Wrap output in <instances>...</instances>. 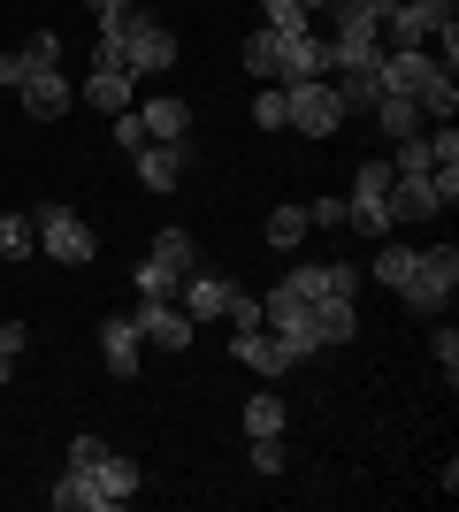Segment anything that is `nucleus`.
<instances>
[{"label":"nucleus","mask_w":459,"mask_h":512,"mask_svg":"<svg viewBox=\"0 0 459 512\" xmlns=\"http://www.w3.org/2000/svg\"><path fill=\"white\" fill-rule=\"evenodd\" d=\"M322 8H329V0H306V16H322Z\"/></svg>","instance_id":"obj_44"},{"label":"nucleus","mask_w":459,"mask_h":512,"mask_svg":"<svg viewBox=\"0 0 459 512\" xmlns=\"http://www.w3.org/2000/svg\"><path fill=\"white\" fill-rule=\"evenodd\" d=\"M85 100L100 107V115H123V107H131V69H92V77H85Z\"/></svg>","instance_id":"obj_23"},{"label":"nucleus","mask_w":459,"mask_h":512,"mask_svg":"<svg viewBox=\"0 0 459 512\" xmlns=\"http://www.w3.org/2000/svg\"><path fill=\"white\" fill-rule=\"evenodd\" d=\"M23 77H31V54H0V85L16 92V85H23Z\"/></svg>","instance_id":"obj_42"},{"label":"nucleus","mask_w":459,"mask_h":512,"mask_svg":"<svg viewBox=\"0 0 459 512\" xmlns=\"http://www.w3.org/2000/svg\"><path fill=\"white\" fill-rule=\"evenodd\" d=\"M16 100H23V115H31V123H62L69 107H77V85H69L62 69H31V77L16 85Z\"/></svg>","instance_id":"obj_11"},{"label":"nucleus","mask_w":459,"mask_h":512,"mask_svg":"<svg viewBox=\"0 0 459 512\" xmlns=\"http://www.w3.org/2000/svg\"><path fill=\"white\" fill-rule=\"evenodd\" d=\"M123 69H131V77H161V69H176V31L161 16H138V8H131V23H123Z\"/></svg>","instance_id":"obj_6"},{"label":"nucleus","mask_w":459,"mask_h":512,"mask_svg":"<svg viewBox=\"0 0 459 512\" xmlns=\"http://www.w3.org/2000/svg\"><path fill=\"white\" fill-rule=\"evenodd\" d=\"M368 115H375V130H383L391 146H398V138H421V107H414V100H398V92H383Z\"/></svg>","instance_id":"obj_21"},{"label":"nucleus","mask_w":459,"mask_h":512,"mask_svg":"<svg viewBox=\"0 0 459 512\" xmlns=\"http://www.w3.org/2000/svg\"><path fill=\"white\" fill-rule=\"evenodd\" d=\"M23 54H31V69H62V39H54V31H39Z\"/></svg>","instance_id":"obj_41"},{"label":"nucleus","mask_w":459,"mask_h":512,"mask_svg":"<svg viewBox=\"0 0 459 512\" xmlns=\"http://www.w3.org/2000/svg\"><path fill=\"white\" fill-rule=\"evenodd\" d=\"M131 283H138V299H176V276H169V268H153V260H138Z\"/></svg>","instance_id":"obj_34"},{"label":"nucleus","mask_w":459,"mask_h":512,"mask_svg":"<svg viewBox=\"0 0 459 512\" xmlns=\"http://www.w3.org/2000/svg\"><path fill=\"white\" fill-rule=\"evenodd\" d=\"M31 253H39V237H31V214H0V260H16V268H23Z\"/></svg>","instance_id":"obj_29"},{"label":"nucleus","mask_w":459,"mask_h":512,"mask_svg":"<svg viewBox=\"0 0 459 512\" xmlns=\"http://www.w3.org/2000/svg\"><path fill=\"white\" fill-rule=\"evenodd\" d=\"M85 474L108 490V505H131V497H138V459H123V451H100Z\"/></svg>","instance_id":"obj_19"},{"label":"nucleus","mask_w":459,"mask_h":512,"mask_svg":"<svg viewBox=\"0 0 459 512\" xmlns=\"http://www.w3.org/2000/svg\"><path fill=\"white\" fill-rule=\"evenodd\" d=\"M131 321H138V337H146L153 352H184V344H192V314L176 299H138Z\"/></svg>","instance_id":"obj_10"},{"label":"nucleus","mask_w":459,"mask_h":512,"mask_svg":"<svg viewBox=\"0 0 459 512\" xmlns=\"http://www.w3.org/2000/svg\"><path fill=\"white\" fill-rule=\"evenodd\" d=\"M284 428H291V406L276 390H253V398H245V436H284Z\"/></svg>","instance_id":"obj_25"},{"label":"nucleus","mask_w":459,"mask_h":512,"mask_svg":"<svg viewBox=\"0 0 459 512\" xmlns=\"http://www.w3.org/2000/svg\"><path fill=\"white\" fill-rule=\"evenodd\" d=\"M245 69H253V85H284V39L253 23V39H245Z\"/></svg>","instance_id":"obj_20"},{"label":"nucleus","mask_w":459,"mask_h":512,"mask_svg":"<svg viewBox=\"0 0 459 512\" xmlns=\"http://www.w3.org/2000/svg\"><path fill=\"white\" fill-rule=\"evenodd\" d=\"M131 161H138V184H146V192H176L184 169H192V138H146Z\"/></svg>","instance_id":"obj_8"},{"label":"nucleus","mask_w":459,"mask_h":512,"mask_svg":"<svg viewBox=\"0 0 459 512\" xmlns=\"http://www.w3.org/2000/svg\"><path fill=\"white\" fill-rule=\"evenodd\" d=\"M146 260H153V268H169V276L184 283V276H192V268H199V245H192V230H176V222H169V230H153Z\"/></svg>","instance_id":"obj_18"},{"label":"nucleus","mask_w":459,"mask_h":512,"mask_svg":"<svg viewBox=\"0 0 459 512\" xmlns=\"http://www.w3.org/2000/svg\"><path fill=\"white\" fill-rule=\"evenodd\" d=\"M284 107H291V130H306V138H337V130H345V100H337L329 77L284 85Z\"/></svg>","instance_id":"obj_4"},{"label":"nucleus","mask_w":459,"mask_h":512,"mask_svg":"<svg viewBox=\"0 0 459 512\" xmlns=\"http://www.w3.org/2000/svg\"><path fill=\"white\" fill-rule=\"evenodd\" d=\"M337 222H345V199H337V192L306 199V230H337Z\"/></svg>","instance_id":"obj_38"},{"label":"nucleus","mask_w":459,"mask_h":512,"mask_svg":"<svg viewBox=\"0 0 459 512\" xmlns=\"http://www.w3.org/2000/svg\"><path fill=\"white\" fill-rule=\"evenodd\" d=\"M85 8H92L100 31H123V23H131V0H85Z\"/></svg>","instance_id":"obj_39"},{"label":"nucleus","mask_w":459,"mask_h":512,"mask_svg":"<svg viewBox=\"0 0 459 512\" xmlns=\"http://www.w3.org/2000/svg\"><path fill=\"white\" fill-rule=\"evenodd\" d=\"M306 77H329V39H322V23L284 39V85H306Z\"/></svg>","instance_id":"obj_16"},{"label":"nucleus","mask_w":459,"mask_h":512,"mask_svg":"<svg viewBox=\"0 0 459 512\" xmlns=\"http://www.w3.org/2000/svg\"><path fill=\"white\" fill-rule=\"evenodd\" d=\"M230 360L238 367H253V375H261V383H276V375H291V352L276 337H268V329H238V337H230Z\"/></svg>","instance_id":"obj_13"},{"label":"nucleus","mask_w":459,"mask_h":512,"mask_svg":"<svg viewBox=\"0 0 459 512\" xmlns=\"http://www.w3.org/2000/svg\"><path fill=\"white\" fill-rule=\"evenodd\" d=\"M23 352H31V329H23V321H0V367H8V375H16Z\"/></svg>","instance_id":"obj_37"},{"label":"nucleus","mask_w":459,"mask_h":512,"mask_svg":"<svg viewBox=\"0 0 459 512\" xmlns=\"http://www.w3.org/2000/svg\"><path fill=\"white\" fill-rule=\"evenodd\" d=\"M284 467H291L284 436H253V474H284Z\"/></svg>","instance_id":"obj_35"},{"label":"nucleus","mask_w":459,"mask_h":512,"mask_svg":"<svg viewBox=\"0 0 459 512\" xmlns=\"http://www.w3.org/2000/svg\"><path fill=\"white\" fill-rule=\"evenodd\" d=\"M46 505H54V512H115V505H108V490H100L85 467H69L62 482L46 490Z\"/></svg>","instance_id":"obj_17"},{"label":"nucleus","mask_w":459,"mask_h":512,"mask_svg":"<svg viewBox=\"0 0 459 512\" xmlns=\"http://www.w3.org/2000/svg\"><path fill=\"white\" fill-rule=\"evenodd\" d=\"M345 222H352L360 237H368V245H383V237H391V161H383V153L352 169V192H345Z\"/></svg>","instance_id":"obj_3"},{"label":"nucleus","mask_w":459,"mask_h":512,"mask_svg":"<svg viewBox=\"0 0 459 512\" xmlns=\"http://www.w3.org/2000/svg\"><path fill=\"white\" fill-rule=\"evenodd\" d=\"M0 383H8V367H0Z\"/></svg>","instance_id":"obj_45"},{"label":"nucleus","mask_w":459,"mask_h":512,"mask_svg":"<svg viewBox=\"0 0 459 512\" xmlns=\"http://www.w3.org/2000/svg\"><path fill=\"white\" fill-rule=\"evenodd\" d=\"M100 451H108V444H100V436H77V444H69V467H92Z\"/></svg>","instance_id":"obj_43"},{"label":"nucleus","mask_w":459,"mask_h":512,"mask_svg":"<svg viewBox=\"0 0 459 512\" xmlns=\"http://www.w3.org/2000/svg\"><path fill=\"white\" fill-rule=\"evenodd\" d=\"M138 123H146V138H192V107L184 100H146Z\"/></svg>","instance_id":"obj_24"},{"label":"nucleus","mask_w":459,"mask_h":512,"mask_svg":"<svg viewBox=\"0 0 459 512\" xmlns=\"http://www.w3.org/2000/svg\"><path fill=\"white\" fill-rule=\"evenodd\" d=\"M261 31L291 39V31H314V16H306V0H261Z\"/></svg>","instance_id":"obj_28"},{"label":"nucleus","mask_w":459,"mask_h":512,"mask_svg":"<svg viewBox=\"0 0 459 512\" xmlns=\"http://www.w3.org/2000/svg\"><path fill=\"white\" fill-rule=\"evenodd\" d=\"M299 245H306V207L284 199V207L268 214V253H299Z\"/></svg>","instance_id":"obj_26"},{"label":"nucleus","mask_w":459,"mask_h":512,"mask_svg":"<svg viewBox=\"0 0 459 512\" xmlns=\"http://www.w3.org/2000/svg\"><path fill=\"white\" fill-rule=\"evenodd\" d=\"M414 107H421V123H452V115H459V85H452V77H437Z\"/></svg>","instance_id":"obj_31"},{"label":"nucleus","mask_w":459,"mask_h":512,"mask_svg":"<svg viewBox=\"0 0 459 512\" xmlns=\"http://www.w3.org/2000/svg\"><path fill=\"white\" fill-rule=\"evenodd\" d=\"M138 344H146V337H138L131 314H108V321H100V367H108V375L131 383V375H138Z\"/></svg>","instance_id":"obj_14"},{"label":"nucleus","mask_w":459,"mask_h":512,"mask_svg":"<svg viewBox=\"0 0 459 512\" xmlns=\"http://www.w3.org/2000/svg\"><path fill=\"white\" fill-rule=\"evenodd\" d=\"M368 276H375V283H383V291H398V283L414 276V245H383V253H375V260H368Z\"/></svg>","instance_id":"obj_30"},{"label":"nucleus","mask_w":459,"mask_h":512,"mask_svg":"<svg viewBox=\"0 0 459 512\" xmlns=\"http://www.w3.org/2000/svg\"><path fill=\"white\" fill-rule=\"evenodd\" d=\"M253 123H261V130H291V107H284V85H261V100H253Z\"/></svg>","instance_id":"obj_33"},{"label":"nucleus","mask_w":459,"mask_h":512,"mask_svg":"<svg viewBox=\"0 0 459 512\" xmlns=\"http://www.w3.org/2000/svg\"><path fill=\"white\" fill-rule=\"evenodd\" d=\"M429 360H437L444 390H452V383H459V337H452V321H437V329H429Z\"/></svg>","instance_id":"obj_32"},{"label":"nucleus","mask_w":459,"mask_h":512,"mask_svg":"<svg viewBox=\"0 0 459 512\" xmlns=\"http://www.w3.org/2000/svg\"><path fill=\"white\" fill-rule=\"evenodd\" d=\"M31 237H39V253L62 260V268H92V253H100L92 222H85L77 207H62V199H46V207L31 214Z\"/></svg>","instance_id":"obj_2"},{"label":"nucleus","mask_w":459,"mask_h":512,"mask_svg":"<svg viewBox=\"0 0 459 512\" xmlns=\"http://www.w3.org/2000/svg\"><path fill=\"white\" fill-rule=\"evenodd\" d=\"M459 291V245H414V276L398 283V299L414 306L421 321H437Z\"/></svg>","instance_id":"obj_1"},{"label":"nucleus","mask_w":459,"mask_h":512,"mask_svg":"<svg viewBox=\"0 0 459 512\" xmlns=\"http://www.w3.org/2000/svg\"><path fill=\"white\" fill-rule=\"evenodd\" d=\"M230 291H238V283L222 276V268H192V276L176 283V306H184V314H192V329H199V321H215L222 306H230Z\"/></svg>","instance_id":"obj_12"},{"label":"nucleus","mask_w":459,"mask_h":512,"mask_svg":"<svg viewBox=\"0 0 459 512\" xmlns=\"http://www.w3.org/2000/svg\"><path fill=\"white\" fill-rule=\"evenodd\" d=\"M329 85H337V100H345V115H368V107L383 100V92H375V69H337Z\"/></svg>","instance_id":"obj_27"},{"label":"nucleus","mask_w":459,"mask_h":512,"mask_svg":"<svg viewBox=\"0 0 459 512\" xmlns=\"http://www.w3.org/2000/svg\"><path fill=\"white\" fill-rule=\"evenodd\" d=\"M437 77H452V69H444L429 46H391V54L375 62V92H398V100H421Z\"/></svg>","instance_id":"obj_5"},{"label":"nucleus","mask_w":459,"mask_h":512,"mask_svg":"<svg viewBox=\"0 0 459 512\" xmlns=\"http://www.w3.org/2000/svg\"><path fill=\"white\" fill-rule=\"evenodd\" d=\"M429 169H459V130L452 123L429 130Z\"/></svg>","instance_id":"obj_36"},{"label":"nucleus","mask_w":459,"mask_h":512,"mask_svg":"<svg viewBox=\"0 0 459 512\" xmlns=\"http://www.w3.org/2000/svg\"><path fill=\"white\" fill-rule=\"evenodd\" d=\"M444 23H452V0H391L383 31H391V46H429Z\"/></svg>","instance_id":"obj_9"},{"label":"nucleus","mask_w":459,"mask_h":512,"mask_svg":"<svg viewBox=\"0 0 459 512\" xmlns=\"http://www.w3.org/2000/svg\"><path fill=\"white\" fill-rule=\"evenodd\" d=\"M314 337H322V344H352V337H360L352 299H314Z\"/></svg>","instance_id":"obj_22"},{"label":"nucleus","mask_w":459,"mask_h":512,"mask_svg":"<svg viewBox=\"0 0 459 512\" xmlns=\"http://www.w3.org/2000/svg\"><path fill=\"white\" fill-rule=\"evenodd\" d=\"M437 214H444V199L429 176H391V230L398 222H437Z\"/></svg>","instance_id":"obj_15"},{"label":"nucleus","mask_w":459,"mask_h":512,"mask_svg":"<svg viewBox=\"0 0 459 512\" xmlns=\"http://www.w3.org/2000/svg\"><path fill=\"white\" fill-rule=\"evenodd\" d=\"M115 146H123V153L146 146V123H138V107H123V115H115Z\"/></svg>","instance_id":"obj_40"},{"label":"nucleus","mask_w":459,"mask_h":512,"mask_svg":"<svg viewBox=\"0 0 459 512\" xmlns=\"http://www.w3.org/2000/svg\"><path fill=\"white\" fill-rule=\"evenodd\" d=\"M360 276H368L360 260H299L284 283L299 291L306 306H314V299H352V291H360Z\"/></svg>","instance_id":"obj_7"}]
</instances>
